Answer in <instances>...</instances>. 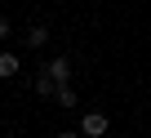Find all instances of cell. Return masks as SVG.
I'll list each match as a JSON object with an SVG mask.
<instances>
[{
  "label": "cell",
  "mask_w": 151,
  "mask_h": 138,
  "mask_svg": "<svg viewBox=\"0 0 151 138\" xmlns=\"http://www.w3.org/2000/svg\"><path fill=\"white\" fill-rule=\"evenodd\" d=\"M53 103H58V107H76V89H71V85H58Z\"/></svg>",
  "instance_id": "6"
},
{
  "label": "cell",
  "mask_w": 151,
  "mask_h": 138,
  "mask_svg": "<svg viewBox=\"0 0 151 138\" xmlns=\"http://www.w3.org/2000/svg\"><path fill=\"white\" fill-rule=\"evenodd\" d=\"M9 31H14V27H9V18L0 14V40H9Z\"/></svg>",
  "instance_id": "7"
},
{
  "label": "cell",
  "mask_w": 151,
  "mask_h": 138,
  "mask_svg": "<svg viewBox=\"0 0 151 138\" xmlns=\"http://www.w3.org/2000/svg\"><path fill=\"white\" fill-rule=\"evenodd\" d=\"M40 72H45V76H53L58 85H67V80H71V58H62V53H58V58H49V62L40 67Z\"/></svg>",
  "instance_id": "2"
},
{
  "label": "cell",
  "mask_w": 151,
  "mask_h": 138,
  "mask_svg": "<svg viewBox=\"0 0 151 138\" xmlns=\"http://www.w3.org/2000/svg\"><path fill=\"white\" fill-rule=\"evenodd\" d=\"M18 72H22V58H18V53H9V49H5V53H0V80H14V76H18Z\"/></svg>",
  "instance_id": "4"
},
{
  "label": "cell",
  "mask_w": 151,
  "mask_h": 138,
  "mask_svg": "<svg viewBox=\"0 0 151 138\" xmlns=\"http://www.w3.org/2000/svg\"><path fill=\"white\" fill-rule=\"evenodd\" d=\"M107 129H111V116H107V111H85V116H80V134H85V138H102Z\"/></svg>",
  "instance_id": "1"
},
{
  "label": "cell",
  "mask_w": 151,
  "mask_h": 138,
  "mask_svg": "<svg viewBox=\"0 0 151 138\" xmlns=\"http://www.w3.org/2000/svg\"><path fill=\"white\" fill-rule=\"evenodd\" d=\"M31 89H36L40 98H53V94H58V80H53V76H45V72H36V80H31Z\"/></svg>",
  "instance_id": "5"
},
{
  "label": "cell",
  "mask_w": 151,
  "mask_h": 138,
  "mask_svg": "<svg viewBox=\"0 0 151 138\" xmlns=\"http://www.w3.org/2000/svg\"><path fill=\"white\" fill-rule=\"evenodd\" d=\"M49 36H53V31H49L45 22H31V27H27V49H45Z\"/></svg>",
  "instance_id": "3"
},
{
  "label": "cell",
  "mask_w": 151,
  "mask_h": 138,
  "mask_svg": "<svg viewBox=\"0 0 151 138\" xmlns=\"http://www.w3.org/2000/svg\"><path fill=\"white\" fill-rule=\"evenodd\" d=\"M58 138H85V134H80V129H62Z\"/></svg>",
  "instance_id": "8"
}]
</instances>
